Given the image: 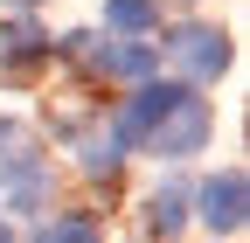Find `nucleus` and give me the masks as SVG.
<instances>
[{
	"label": "nucleus",
	"instance_id": "obj_1",
	"mask_svg": "<svg viewBox=\"0 0 250 243\" xmlns=\"http://www.w3.org/2000/svg\"><path fill=\"white\" fill-rule=\"evenodd\" d=\"M208 132H215V111H208V98H202L195 83H181V90H174V104L153 118V132L139 139V153H153V160L181 167V160H195L202 146H208Z\"/></svg>",
	"mask_w": 250,
	"mask_h": 243
},
{
	"label": "nucleus",
	"instance_id": "obj_2",
	"mask_svg": "<svg viewBox=\"0 0 250 243\" xmlns=\"http://www.w3.org/2000/svg\"><path fill=\"white\" fill-rule=\"evenodd\" d=\"M62 56H77L90 77H118V83H146L160 77V49L153 42H98V35H56Z\"/></svg>",
	"mask_w": 250,
	"mask_h": 243
},
{
	"label": "nucleus",
	"instance_id": "obj_3",
	"mask_svg": "<svg viewBox=\"0 0 250 243\" xmlns=\"http://www.w3.org/2000/svg\"><path fill=\"white\" fill-rule=\"evenodd\" d=\"M49 202H56L49 153H35V146L0 153V208H7V216H49Z\"/></svg>",
	"mask_w": 250,
	"mask_h": 243
},
{
	"label": "nucleus",
	"instance_id": "obj_4",
	"mask_svg": "<svg viewBox=\"0 0 250 243\" xmlns=\"http://www.w3.org/2000/svg\"><path fill=\"white\" fill-rule=\"evenodd\" d=\"M153 49H160L188 83H215V77H229V56H236L229 35H223V28H208V21H181L174 35L153 42Z\"/></svg>",
	"mask_w": 250,
	"mask_h": 243
},
{
	"label": "nucleus",
	"instance_id": "obj_5",
	"mask_svg": "<svg viewBox=\"0 0 250 243\" xmlns=\"http://www.w3.org/2000/svg\"><path fill=\"white\" fill-rule=\"evenodd\" d=\"M188 216H195L208 236H236L250 223V181L243 167H223V174H208L195 195H188Z\"/></svg>",
	"mask_w": 250,
	"mask_h": 243
},
{
	"label": "nucleus",
	"instance_id": "obj_6",
	"mask_svg": "<svg viewBox=\"0 0 250 243\" xmlns=\"http://www.w3.org/2000/svg\"><path fill=\"white\" fill-rule=\"evenodd\" d=\"M174 90H181V77H146V83H132V98H125V111H118L111 139H118V146H139V139L153 132V118L174 104Z\"/></svg>",
	"mask_w": 250,
	"mask_h": 243
},
{
	"label": "nucleus",
	"instance_id": "obj_7",
	"mask_svg": "<svg viewBox=\"0 0 250 243\" xmlns=\"http://www.w3.org/2000/svg\"><path fill=\"white\" fill-rule=\"evenodd\" d=\"M56 56V35L42 21H28V14H14L7 28H0V77H28V70H42Z\"/></svg>",
	"mask_w": 250,
	"mask_h": 243
},
{
	"label": "nucleus",
	"instance_id": "obj_8",
	"mask_svg": "<svg viewBox=\"0 0 250 243\" xmlns=\"http://www.w3.org/2000/svg\"><path fill=\"white\" fill-rule=\"evenodd\" d=\"M56 132H62V146L77 153V167H83V174H118L125 146H118L104 125H90V118H70V125H56Z\"/></svg>",
	"mask_w": 250,
	"mask_h": 243
},
{
	"label": "nucleus",
	"instance_id": "obj_9",
	"mask_svg": "<svg viewBox=\"0 0 250 243\" xmlns=\"http://www.w3.org/2000/svg\"><path fill=\"white\" fill-rule=\"evenodd\" d=\"M104 28H111L118 42L160 35V0H104Z\"/></svg>",
	"mask_w": 250,
	"mask_h": 243
},
{
	"label": "nucleus",
	"instance_id": "obj_10",
	"mask_svg": "<svg viewBox=\"0 0 250 243\" xmlns=\"http://www.w3.org/2000/svg\"><path fill=\"white\" fill-rule=\"evenodd\" d=\"M181 223H188V188H174V181H167V188H153V202H146V229L167 243Z\"/></svg>",
	"mask_w": 250,
	"mask_h": 243
},
{
	"label": "nucleus",
	"instance_id": "obj_11",
	"mask_svg": "<svg viewBox=\"0 0 250 243\" xmlns=\"http://www.w3.org/2000/svg\"><path fill=\"white\" fill-rule=\"evenodd\" d=\"M42 243H104V229L83 216V208H62L56 223H42Z\"/></svg>",
	"mask_w": 250,
	"mask_h": 243
},
{
	"label": "nucleus",
	"instance_id": "obj_12",
	"mask_svg": "<svg viewBox=\"0 0 250 243\" xmlns=\"http://www.w3.org/2000/svg\"><path fill=\"white\" fill-rule=\"evenodd\" d=\"M7 7H21V14H28V7H42V0H7Z\"/></svg>",
	"mask_w": 250,
	"mask_h": 243
},
{
	"label": "nucleus",
	"instance_id": "obj_13",
	"mask_svg": "<svg viewBox=\"0 0 250 243\" xmlns=\"http://www.w3.org/2000/svg\"><path fill=\"white\" fill-rule=\"evenodd\" d=\"M0 243H14V223H0Z\"/></svg>",
	"mask_w": 250,
	"mask_h": 243
}]
</instances>
